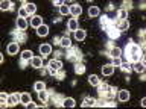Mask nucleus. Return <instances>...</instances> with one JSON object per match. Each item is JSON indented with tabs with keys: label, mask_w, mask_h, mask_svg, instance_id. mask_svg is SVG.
<instances>
[{
	"label": "nucleus",
	"mask_w": 146,
	"mask_h": 109,
	"mask_svg": "<svg viewBox=\"0 0 146 109\" xmlns=\"http://www.w3.org/2000/svg\"><path fill=\"white\" fill-rule=\"evenodd\" d=\"M70 14L73 15V18H75V17H79L81 14H82V8H81L78 3H73L72 6H70Z\"/></svg>",
	"instance_id": "9"
},
{
	"label": "nucleus",
	"mask_w": 146,
	"mask_h": 109,
	"mask_svg": "<svg viewBox=\"0 0 146 109\" xmlns=\"http://www.w3.org/2000/svg\"><path fill=\"white\" fill-rule=\"evenodd\" d=\"M27 15H29V14H27V11H26V9H25V6L18 9V17H20V18H26Z\"/></svg>",
	"instance_id": "35"
},
{
	"label": "nucleus",
	"mask_w": 146,
	"mask_h": 109,
	"mask_svg": "<svg viewBox=\"0 0 146 109\" xmlns=\"http://www.w3.org/2000/svg\"><path fill=\"white\" fill-rule=\"evenodd\" d=\"M25 9L27 11V14H29V15L34 17V14L36 12V5H35V3H25Z\"/></svg>",
	"instance_id": "17"
},
{
	"label": "nucleus",
	"mask_w": 146,
	"mask_h": 109,
	"mask_svg": "<svg viewBox=\"0 0 146 109\" xmlns=\"http://www.w3.org/2000/svg\"><path fill=\"white\" fill-rule=\"evenodd\" d=\"M20 103V94L18 93H14V94H9L8 97V104L9 106H15V104Z\"/></svg>",
	"instance_id": "7"
},
{
	"label": "nucleus",
	"mask_w": 146,
	"mask_h": 109,
	"mask_svg": "<svg viewBox=\"0 0 146 109\" xmlns=\"http://www.w3.org/2000/svg\"><path fill=\"white\" fill-rule=\"evenodd\" d=\"M12 36H14V39H15L14 43H18V44L23 43V41H26V38H27L25 32H23V30H18V29H17L15 32H12Z\"/></svg>",
	"instance_id": "5"
},
{
	"label": "nucleus",
	"mask_w": 146,
	"mask_h": 109,
	"mask_svg": "<svg viewBox=\"0 0 146 109\" xmlns=\"http://www.w3.org/2000/svg\"><path fill=\"white\" fill-rule=\"evenodd\" d=\"M61 47H66V49H68V47H72V41H70V38L68 36H62V38H59V43H58Z\"/></svg>",
	"instance_id": "18"
},
{
	"label": "nucleus",
	"mask_w": 146,
	"mask_h": 109,
	"mask_svg": "<svg viewBox=\"0 0 146 109\" xmlns=\"http://www.w3.org/2000/svg\"><path fill=\"white\" fill-rule=\"evenodd\" d=\"M67 59H68V61H73V62H78V61H81V59H82V54H81V52H79L78 49H72V47H68Z\"/></svg>",
	"instance_id": "2"
},
{
	"label": "nucleus",
	"mask_w": 146,
	"mask_h": 109,
	"mask_svg": "<svg viewBox=\"0 0 146 109\" xmlns=\"http://www.w3.org/2000/svg\"><path fill=\"white\" fill-rule=\"evenodd\" d=\"M31 65L34 67V68H38V70H40V68L43 67V59L38 58V56H34V58L31 59Z\"/></svg>",
	"instance_id": "14"
},
{
	"label": "nucleus",
	"mask_w": 146,
	"mask_h": 109,
	"mask_svg": "<svg viewBox=\"0 0 146 109\" xmlns=\"http://www.w3.org/2000/svg\"><path fill=\"white\" fill-rule=\"evenodd\" d=\"M40 53L43 54V56H49V54L52 53V45L50 44H41L40 45Z\"/></svg>",
	"instance_id": "11"
},
{
	"label": "nucleus",
	"mask_w": 146,
	"mask_h": 109,
	"mask_svg": "<svg viewBox=\"0 0 146 109\" xmlns=\"http://www.w3.org/2000/svg\"><path fill=\"white\" fill-rule=\"evenodd\" d=\"M114 73V67L111 65V64H108V65H104L102 67V74L104 76H111Z\"/></svg>",
	"instance_id": "22"
},
{
	"label": "nucleus",
	"mask_w": 146,
	"mask_h": 109,
	"mask_svg": "<svg viewBox=\"0 0 146 109\" xmlns=\"http://www.w3.org/2000/svg\"><path fill=\"white\" fill-rule=\"evenodd\" d=\"M6 50H8V53L11 54V56H12V54H15L18 52V43H11V44L8 45Z\"/></svg>",
	"instance_id": "26"
},
{
	"label": "nucleus",
	"mask_w": 146,
	"mask_h": 109,
	"mask_svg": "<svg viewBox=\"0 0 146 109\" xmlns=\"http://www.w3.org/2000/svg\"><path fill=\"white\" fill-rule=\"evenodd\" d=\"M85 36H87V32L82 30V29H78V30L75 32V39H76V41H84Z\"/></svg>",
	"instance_id": "23"
},
{
	"label": "nucleus",
	"mask_w": 146,
	"mask_h": 109,
	"mask_svg": "<svg viewBox=\"0 0 146 109\" xmlns=\"http://www.w3.org/2000/svg\"><path fill=\"white\" fill-rule=\"evenodd\" d=\"M131 70L135 71V73H145L146 67H145V62L143 61H135V62H131Z\"/></svg>",
	"instance_id": "3"
},
{
	"label": "nucleus",
	"mask_w": 146,
	"mask_h": 109,
	"mask_svg": "<svg viewBox=\"0 0 146 109\" xmlns=\"http://www.w3.org/2000/svg\"><path fill=\"white\" fill-rule=\"evenodd\" d=\"M32 58H34V53H32L31 50H25V52L21 53V59H23V61H31Z\"/></svg>",
	"instance_id": "29"
},
{
	"label": "nucleus",
	"mask_w": 146,
	"mask_h": 109,
	"mask_svg": "<svg viewBox=\"0 0 146 109\" xmlns=\"http://www.w3.org/2000/svg\"><path fill=\"white\" fill-rule=\"evenodd\" d=\"M120 68H122L123 71H126V73L132 71V70H131V62H122V64H120Z\"/></svg>",
	"instance_id": "34"
},
{
	"label": "nucleus",
	"mask_w": 146,
	"mask_h": 109,
	"mask_svg": "<svg viewBox=\"0 0 146 109\" xmlns=\"http://www.w3.org/2000/svg\"><path fill=\"white\" fill-rule=\"evenodd\" d=\"M84 71H85V67L82 65L81 62H78L76 64V68H75V73H76V74H82Z\"/></svg>",
	"instance_id": "33"
},
{
	"label": "nucleus",
	"mask_w": 146,
	"mask_h": 109,
	"mask_svg": "<svg viewBox=\"0 0 146 109\" xmlns=\"http://www.w3.org/2000/svg\"><path fill=\"white\" fill-rule=\"evenodd\" d=\"M128 18V11L126 9H119L117 11V21H123V20H126Z\"/></svg>",
	"instance_id": "25"
},
{
	"label": "nucleus",
	"mask_w": 146,
	"mask_h": 109,
	"mask_svg": "<svg viewBox=\"0 0 146 109\" xmlns=\"http://www.w3.org/2000/svg\"><path fill=\"white\" fill-rule=\"evenodd\" d=\"M31 26L34 27V29H38L40 26H43V18L40 15H34L31 18Z\"/></svg>",
	"instance_id": "8"
},
{
	"label": "nucleus",
	"mask_w": 146,
	"mask_h": 109,
	"mask_svg": "<svg viewBox=\"0 0 146 109\" xmlns=\"http://www.w3.org/2000/svg\"><path fill=\"white\" fill-rule=\"evenodd\" d=\"M125 53H126L128 61H129V62L140 61V58H141V49H140V45L135 44V43H132V41L128 43L126 49H125Z\"/></svg>",
	"instance_id": "1"
},
{
	"label": "nucleus",
	"mask_w": 146,
	"mask_h": 109,
	"mask_svg": "<svg viewBox=\"0 0 146 109\" xmlns=\"http://www.w3.org/2000/svg\"><path fill=\"white\" fill-rule=\"evenodd\" d=\"M88 15L91 18H96V17H99L100 15V9L98 6H90L88 8Z\"/></svg>",
	"instance_id": "19"
},
{
	"label": "nucleus",
	"mask_w": 146,
	"mask_h": 109,
	"mask_svg": "<svg viewBox=\"0 0 146 109\" xmlns=\"http://www.w3.org/2000/svg\"><path fill=\"white\" fill-rule=\"evenodd\" d=\"M14 8V3L9 2V0H3V2H0V9L2 11H9V9Z\"/></svg>",
	"instance_id": "21"
},
{
	"label": "nucleus",
	"mask_w": 146,
	"mask_h": 109,
	"mask_svg": "<svg viewBox=\"0 0 146 109\" xmlns=\"http://www.w3.org/2000/svg\"><path fill=\"white\" fill-rule=\"evenodd\" d=\"M117 97H119V100H120V102H128V100H129V91H126V89L119 91Z\"/></svg>",
	"instance_id": "15"
},
{
	"label": "nucleus",
	"mask_w": 146,
	"mask_h": 109,
	"mask_svg": "<svg viewBox=\"0 0 146 109\" xmlns=\"http://www.w3.org/2000/svg\"><path fill=\"white\" fill-rule=\"evenodd\" d=\"M32 102V97H31V94L29 93H23L20 94V103L23 104V106H27Z\"/></svg>",
	"instance_id": "12"
},
{
	"label": "nucleus",
	"mask_w": 146,
	"mask_h": 109,
	"mask_svg": "<svg viewBox=\"0 0 146 109\" xmlns=\"http://www.w3.org/2000/svg\"><path fill=\"white\" fill-rule=\"evenodd\" d=\"M15 24H17V29H18V30H23V32H25V30L27 29V20H26V18H20V17H18L17 21H15Z\"/></svg>",
	"instance_id": "10"
},
{
	"label": "nucleus",
	"mask_w": 146,
	"mask_h": 109,
	"mask_svg": "<svg viewBox=\"0 0 146 109\" xmlns=\"http://www.w3.org/2000/svg\"><path fill=\"white\" fill-rule=\"evenodd\" d=\"M114 26H116V29H117V30L122 33V32H125V30L129 29V21H128V20H123V21H116V23H114Z\"/></svg>",
	"instance_id": "6"
},
{
	"label": "nucleus",
	"mask_w": 146,
	"mask_h": 109,
	"mask_svg": "<svg viewBox=\"0 0 146 109\" xmlns=\"http://www.w3.org/2000/svg\"><path fill=\"white\" fill-rule=\"evenodd\" d=\"M96 102H98V100H94L93 97H85V98H84V103H82V106H84V108L96 106Z\"/></svg>",
	"instance_id": "24"
},
{
	"label": "nucleus",
	"mask_w": 146,
	"mask_h": 109,
	"mask_svg": "<svg viewBox=\"0 0 146 109\" xmlns=\"http://www.w3.org/2000/svg\"><path fill=\"white\" fill-rule=\"evenodd\" d=\"M47 33H49V26H46V24H43V26H40L38 29H36V35L38 36H47Z\"/></svg>",
	"instance_id": "16"
},
{
	"label": "nucleus",
	"mask_w": 146,
	"mask_h": 109,
	"mask_svg": "<svg viewBox=\"0 0 146 109\" xmlns=\"http://www.w3.org/2000/svg\"><path fill=\"white\" fill-rule=\"evenodd\" d=\"M62 62L59 59H50L49 61V71H61Z\"/></svg>",
	"instance_id": "4"
},
{
	"label": "nucleus",
	"mask_w": 146,
	"mask_h": 109,
	"mask_svg": "<svg viewBox=\"0 0 146 109\" xmlns=\"http://www.w3.org/2000/svg\"><path fill=\"white\" fill-rule=\"evenodd\" d=\"M38 97H40V100H41V102H43V103H47L49 102V95H47V91H40V93H38Z\"/></svg>",
	"instance_id": "30"
},
{
	"label": "nucleus",
	"mask_w": 146,
	"mask_h": 109,
	"mask_svg": "<svg viewBox=\"0 0 146 109\" xmlns=\"http://www.w3.org/2000/svg\"><path fill=\"white\" fill-rule=\"evenodd\" d=\"M88 83L91 85V86H98L99 83H100V79L96 74H90L88 76Z\"/></svg>",
	"instance_id": "27"
},
{
	"label": "nucleus",
	"mask_w": 146,
	"mask_h": 109,
	"mask_svg": "<svg viewBox=\"0 0 146 109\" xmlns=\"http://www.w3.org/2000/svg\"><path fill=\"white\" fill-rule=\"evenodd\" d=\"M120 64H122V59L120 58H113V62H111L113 67H120Z\"/></svg>",
	"instance_id": "36"
},
{
	"label": "nucleus",
	"mask_w": 146,
	"mask_h": 109,
	"mask_svg": "<svg viewBox=\"0 0 146 109\" xmlns=\"http://www.w3.org/2000/svg\"><path fill=\"white\" fill-rule=\"evenodd\" d=\"M140 104H141V106H146V98H141V103Z\"/></svg>",
	"instance_id": "39"
},
{
	"label": "nucleus",
	"mask_w": 146,
	"mask_h": 109,
	"mask_svg": "<svg viewBox=\"0 0 146 109\" xmlns=\"http://www.w3.org/2000/svg\"><path fill=\"white\" fill-rule=\"evenodd\" d=\"M8 97H9V95L6 93H0V98H2V102H8Z\"/></svg>",
	"instance_id": "37"
},
{
	"label": "nucleus",
	"mask_w": 146,
	"mask_h": 109,
	"mask_svg": "<svg viewBox=\"0 0 146 109\" xmlns=\"http://www.w3.org/2000/svg\"><path fill=\"white\" fill-rule=\"evenodd\" d=\"M67 27H68V30H72V32H76L78 29H79L76 18H70V20H68V23H67Z\"/></svg>",
	"instance_id": "13"
},
{
	"label": "nucleus",
	"mask_w": 146,
	"mask_h": 109,
	"mask_svg": "<svg viewBox=\"0 0 146 109\" xmlns=\"http://www.w3.org/2000/svg\"><path fill=\"white\" fill-rule=\"evenodd\" d=\"M110 56L111 58H120L122 56V49L120 47H111L110 49Z\"/></svg>",
	"instance_id": "20"
},
{
	"label": "nucleus",
	"mask_w": 146,
	"mask_h": 109,
	"mask_svg": "<svg viewBox=\"0 0 146 109\" xmlns=\"http://www.w3.org/2000/svg\"><path fill=\"white\" fill-rule=\"evenodd\" d=\"M59 12H61V15H68V14H70V6H67V5L64 3L62 6L59 8Z\"/></svg>",
	"instance_id": "32"
},
{
	"label": "nucleus",
	"mask_w": 146,
	"mask_h": 109,
	"mask_svg": "<svg viewBox=\"0 0 146 109\" xmlns=\"http://www.w3.org/2000/svg\"><path fill=\"white\" fill-rule=\"evenodd\" d=\"M62 106L64 108H75V98H70V97L64 98L62 100Z\"/></svg>",
	"instance_id": "28"
},
{
	"label": "nucleus",
	"mask_w": 146,
	"mask_h": 109,
	"mask_svg": "<svg viewBox=\"0 0 146 109\" xmlns=\"http://www.w3.org/2000/svg\"><path fill=\"white\" fill-rule=\"evenodd\" d=\"M34 89L36 91V93H40V91H44V89H46V83H44V82H35Z\"/></svg>",
	"instance_id": "31"
},
{
	"label": "nucleus",
	"mask_w": 146,
	"mask_h": 109,
	"mask_svg": "<svg viewBox=\"0 0 146 109\" xmlns=\"http://www.w3.org/2000/svg\"><path fill=\"white\" fill-rule=\"evenodd\" d=\"M26 108H29V109H35V108H36V104L31 102V103H29V104H27V106H26Z\"/></svg>",
	"instance_id": "38"
}]
</instances>
